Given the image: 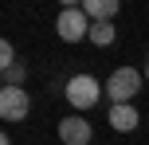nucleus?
Here are the masks:
<instances>
[{"label":"nucleus","instance_id":"obj_10","mask_svg":"<svg viewBox=\"0 0 149 145\" xmlns=\"http://www.w3.org/2000/svg\"><path fill=\"white\" fill-rule=\"evenodd\" d=\"M12 63H16V51H12V43L4 39V43H0V67H12Z\"/></svg>","mask_w":149,"mask_h":145},{"label":"nucleus","instance_id":"obj_6","mask_svg":"<svg viewBox=\"0 0 149 145\" xmlns=\"http://www.w3.org/2000/svg\"><path fill=\"white\" fill-rule=\"evenodd\" d=\"M137 122H141V114H137L130 102H122V106H110V126L118 133H130V130H137Z\"/></svg>","mask_w":149,"mask_h":145},{"label":"nucleus","instance_id":"obj_9","mask_svg":"<svg viewBox=\"0 0 149 145\" xmlns=\"http://www.w3.org/2000/svg\"><path fill=\"white\" fill-rule=\"evenodd\" d=\"M24 78H28V67H24V63L4 67V86H24Z\"/></svg>","mask_w":149,"mask_h":145},{"label":"nucleus","instance_id":"obj_1","mask_svg":"<svg viewBox=\"0 0 149 145\" xmlns=\"http://www.w3.org/2000/svg\"><path fill=\"white\" fill-rule=\"evenodd\" d=\"M137 90H141V71H134V67H118L110 75V83H106V94L114 98V106L130 102Z\"/></svg>","mask_w":149,"mask_h":145},{"label":"nucleus","instance_id":"obj_7","mask_svg":"<svg viewBox=\"0 0 149 145\" xmlns=\"http://www.w3.org/2000/svg\"><path fill=\"white\" fill-rule=\"evenodd\" d=\"M82 12L90 16V24H110L114 16H118V0H86Z\"/></svg>","mask_w":149,"mask_h":145},{"label":"nucleus","instance_id":"obj_4","mask_svg":"<svg viewBox=\"0 0 149 145\" xmlns=\"http://www.w3.org/2000/svg\"><path fill=\"white\" fill-rule=\"evenodd\" d=\"M31 102L28 94H24V86H4L0 90V118L4 122H20V118H28Z\"/></svg>","mask_w":149,"mask_h":145},{"label":"nucleus","instance_id":"obj_8","mask_svg":"<svg viewBox=\"0 0 149 145\" xmlns=\"http://www.w3.org/2000/svg\"><path fill=\"white\" fill-rule=\"evenodd\" d=\"M90 43L110 47L114 43V24H90Z\"/></svg>","mask_w":149,"mask_h":145},{"label":"nucleus","instance_id":"obj_11","mask_svg":"<svg viewBox=\"0 0 149 145\" xmlns=\"http://www.w3.org/2000/svg\"><path fill=\"white\" fill-rule=\"evenodd\" d=\"M145 75H149V67H145Z\"/></svg>","mask_w":149,"mask_h":145},{"label":"nucleus","instance_id":"obj_3","mask_svg":"<svg viewBox=\"0 0 149 145\" xmlns=\"http://www.w3.org/2000/svg\"><path fill=\"white\" fill-rule=\"evenodd\" d=\"M67 98H71V106L90 110L98 98H102V86H98V78H90V75H74L67 83Z\"/></svg>","mask_w":149,"mask_h":145},{"label":"nucleus","instance_id":"obj_2","mask_svg":"<svg viewBox=\"0 0 149 145\" xmlns=\"http://www.w3.org/2000/svg\"><path fill=\"white\" fill-rule=\"evenodd\" d=\"M55 31H59V39H67V43H79L82 35H90V16L82 12V8H63L59 20H55Z\"/></svg>","mask_w":149,"mask_h":145},{"label":"nucleus","instance_id":"obj_5","mask_svg":"<svg viewBox=\"0 0 149 145\" xmlns=\"http://www.w3.org/2000/svg\"><path fill=\"white\" fill-rule=\"evenodd\" d=\"M59 141L63 145H90L86 118H63V122H59Z\"/></svg>","mask_w":149,"mask_h":145}]
</instances>
